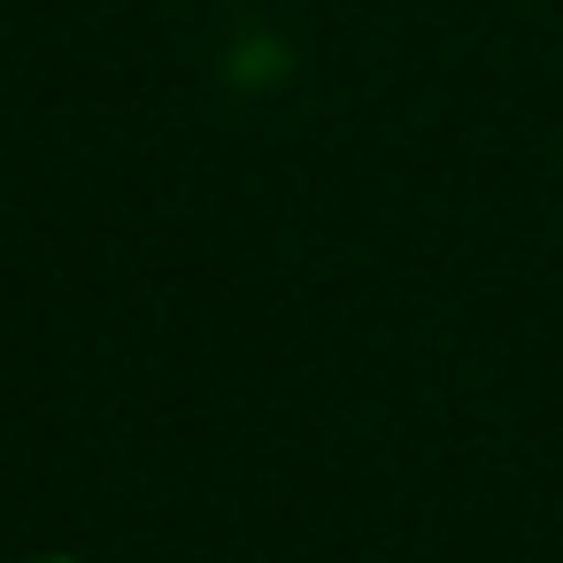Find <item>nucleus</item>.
I'll return each instance as SVG.
<instances>
[{"label": "nucleus", "instance_id": "nucleus-1", "mask_svg": "<svg viewBox=\"0 0 563 563\" xmlns=\"http://www.w3.org/2000/svg\"><path fill=\"white\" fill-rule=\"evenodd\" d=\"M32 563H78V555H32Z\"/></svg>", "mask_w": 563, "mask_h": 563}]
</instances>
